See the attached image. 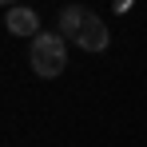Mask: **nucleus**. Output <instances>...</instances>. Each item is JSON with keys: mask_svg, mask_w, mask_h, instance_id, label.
I'll use <instances>...</instances> for the list:
<instances>
[{"mask_svg": "<svg viewBox=\"0 0 147 147\" xmlns=\"http://www.w3.org/2000/svg\"><path fill=\"white\" fill-rule=\"evenodd\" d=\"M28 64H32V72L44 76V80L60 76L64 68H68V44H64V36H56V32H40V36L32 40Z\"/></svg>", "mask_w": 147, "mask_h": 147, "instance_id": "1", "label": "nucleus"}, {"mask_svg": "<svg viewBox=\"0 0 147 147\" xmlns=\"http://www.w3.org/2000/svg\"><path fill=\"white\" fill-rule=\"evenodd\" d=\"M107 28H103V20H96V12H88V20H84V28H80V36H76V44L84 52H103L107 48Z\"/></svg>", "mask_w": 147, "mask_h": 147, "instance_id": "2", "label": "nucleus"}, {"mask_svg": "<svg viewBox=\"0 0 147 147\" xmlns=\"http://www.w3.org/2000/svg\"><path fill=\"white\" fill-rule=\"evenodd\" d=\"M4 28L12 32V36H40V16L32 12V8H8V16H4Z\"/></svg>", "mask_w": 147, "mask_h": 147, "instance_id": "3", "label": "nucleus"}, {"mask_svg": "<svg viewBox=\"0 0 147 147\" xmlns=\"http://www.w3.org/2000/svg\"><path fill=\"white\" fill-rule=\"evenodd\" d=\"M84 20H88V8H84V4H72V8H64V12H60V32H64V36H80V28H84Z\"/></svg>", "mask_w": 147, "mask_h": 147, "instance_id": "4", "label": "nucleus"}]
</instances>
